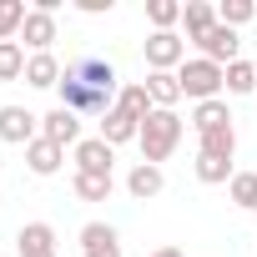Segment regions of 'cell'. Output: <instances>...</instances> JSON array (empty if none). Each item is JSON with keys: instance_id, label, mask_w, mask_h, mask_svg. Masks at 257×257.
Returning a JSON list of instances; mask_svg holds the SVG:
<instances>
[{"instance_id": "cell-1", "label": "cell", "mask_w": 257, "mask_h": 257, "mask_svg": "<svg viewBox=\"0 0 257 257\" xmlns=\"http://www.w3.org/2000/svg\"><path fill=\"white\" fill-rule=\"evenodd\" d=\"M121 76H116V66L106 61V56H71L66 61V71H61V106L66 111H76V116H106L111 106H116V96H121Z\"/></svg>"}, {"instance_id": "cell-2", "label": "cell", "mask_w": 257, "mask_h": 257, "mask_svg": "<svg viewBox=\"0 0 257 257\" xmlns=\"http://www.w3.org/2000/svg\"><path fill=\"white\" fill-rule=\"evenodd\" d=\"M182 132H187V121L177 116V111H152L147 121H142V137H137V147H142V162H152V167H162L177 147H182Z\"/></svg>"}, {"instance_id": "cell-3", "label": "cell", "mask_w": 257, "mask_h": 257, "mask_svg": "<svg viewBox=\"0 0 257 257\" xmlns=\"http://www.w3.org/2000/svg\"><path fill=\"white\" fill-rule=\"evenodd\" d=\"M177 81H182V96H187L192 106H197V101H217V96L227 91V66H217V61H202V56H192V61H182Z\"/></svg>"}, {"instance_id": "cell-4", "label": "cell", "mask_w": 257, "mask_h": 257, "mask_svg": "<svg viewBox=\"0 0 257 257\" xmlns=\"http://www.w3.org/2000/svg\"><path fill=\"white\" fill-rule=\"evenodd\" d=\"M142 51H147V66H152V71H182V61H187V36H177V31H152Z\"/></svg>"}, {"instance_id": "cell-5", "label": "cell", "mask_w": 257, "mask_h": 257, "mask_svg": "<svg viewBox=\"0 0 257 257\" xmlns=\"http://www.w3.org/2000/svg\"><path fill=\"white\" fill-rule=\"evenodd\" d=\"M41 137V116L26 111V106H0V142L11 147H31Z\"/></svg>"}, {"instance_id": "cell-6", "label": "cell", "mask_w": 257, "mask_h": 257, "mask_svg": "<svg viewBox=\"0 0 257 257\" xmlns=\"http://www.w3.org/2000/svg\"><path fill=\"white\" fill-rule=\"evenodd\" d=\"M237 51H242V36H237V31H227L222 21L197 41V56H202V61H217V66H232V61H237Z\"/></svg>"}, {"instance_id": "cell-7", "label": "cell", "mask_w": 257, "mask_h": 257, "mask_svg": "<svg viewBox=\"0 0 257 257\" xmlns=\"http://www.w3.org/2000/svg\"><path fill=\"white\" fill-rule=\"evenodd\" d=\"M56 41H61L56 16H46V11H36V6H31V16H26V26H21V46H26L31 56H41V51H51Z\"/></svg>"}, {"instance_id": "cell-8", "label": "cell", "mask_w": 257, "mask_h": 257, "mask_svg": "<svg viewBox=\"0 0 257 257\" xmlns=\"http://www.w3.org/2000/svg\"><path fill=\"white\" fill-rule=\"evenodd\" d=\"M71 152H76V172H101V177H111V167H116V147L101 142V137H81Z\"/></svg>"}, {"instance_id": "cell-9", "label": "cell", "mask_w": 257, "mask_h": 257, "mask_svg": "<svg viewBox=\"0 0 257 257\" xmlns=\"http://www.w3.org/2000/svg\"><path fill=\"white\" fill-rule=\"evenodd\" d=\"M16 257H61L56 252V227L51 222H26L16 237Z\"/></svg>"}, {"instance_id": "cell-10", "label": "cell", "mask_w": 257, "mask_h": 257, "mask_svg": "<svg viewBox=\"0 0 257 257\" xmlns=\"http://www.w3.org/2000/svg\"><path fill=\"white\" fill-rule=\"evenodd\" d=\"M41 137H46V142H56V147H76V142H81V116H76V111H66V106L46 111V116H41Z\"/></svg>"}, {"instance_id": "cell-11", "label": "cell", "mask_w": 257, "mask_h": 257, "mask_svg": "<svg viewBox=\"0 0 257 257\" xmlns=\"http://www.w3.org/2000/svg\"><path fill=\"white\" fill-rule=\"evenodd\" d=\"M81 257H121V237L111 222H86L81 227Z\"/></svg>"}, {"instance_id": "cell-12", "label": "cell", "mask_w": 257, "mask_h": 257, "mask_svg": "<svg viewBox=\"0 0 257 257\" xmlns=\"http://www.w3.org/2000/svg\"><path fill=\"white\" fill-rule=\"evenodd\" d=\"M126 192H132L137 202H152V197H162V192H167V172H162V167H152V162H137L132 172H126Z\"/></svg>"}, {"instance_id": "cell-13", "label": "cell", "mask_w": 257, "mask_h": 257, "mask_svg": "<svg viewBox=\"0 0 257 257\" xmlns=\"http://www.w3.org/2000/svg\"><path fill=\"white\" fill-rule=\"evenodd\" d=\"M61 61H56V51H41V56H31L26 61V86H36V91H56L61 86Z\"/></svg>"}, {"instance_id": "cell-14", "label": "cell", "mask_w": 257, "mask_h": 257, "mask_svg": "<svg viewBox=\"0 0 257 257\" xmlns=\"http://www.w3.org/2000/svg\"><path fill=\"white\" fill-rule=\"evenodd\" d=\"M61 162H66V147H56V142H46V137H36V142L26 147V167H31L36 177H56Z\"/></svg>"}, {"instance_id": "cell-15", "label": "cell", "mask_w": 257, "mask_h": 257, "mask_svg": "<svg viewBox=\"0 0 257 257\" xmlns=\"http://www.w3.org/2000/svg\"><path fill=\"white\" fill-rule=\"evenodd\" d=\"M116 111H121V116H132V121L142 126V121L157 111V106H152V91H147V81H126V86H121V96H116Z\"/></svg>"}, {"instance_id": "cell-16", "label": "cell", "mask_w": 257, "mask_h": 257, "mask_svg": "<svg viewBox=\"0 0 257 257\" xmlns=\"http://www.w3.org/2000/svg\"><path fill=\"white\" fill-rule=\"evenodd\" d=\"M212 26H217V6H212V0H187V6H182V31H187L192 46H197Z\"/></svg>"}, {"instance_id": "cell-17", "label": "cell", "mask_w": 257, "mask_h": 257, "mask_svg": "<svg viewBox=\"0 0 257 257\" xmlns=\"http://www.w3.org/2000/svg\"><path fill=\"white\" fill-rule=\"evenodd\" d=\"M147 91H152V106H157V111H177V101H187L177 71H152V76H147Z\"/></svg>"}, {"instance_id": "cell-18", "label": "cell", "mask_w": 257, "mask_h": 257, "mask_svg": "<svg viewBox=\"0 0 257 257\" xmlns=\"http://www.w3.org/2000/svg\"><path fill=\"white\" fill-rule=\"evenodd\" d=\"M96 137H101V142H111V147H126V142H137V137H142V126L111 106V111L101 116V132H96Z\"/></svg>"}, {"instance_id": "cell-19", "label": "cell", "mask_w": 257, "mask_h": 257, "mask_svg": "<svg viewBox=\"0 0 257 257\" xmlns=\"http://www.w3.org/2000/svg\"><path fill=\"white\" fill-rule=\"evenodd\" d=\"M197 152H202V157H217V162H232V157H237V132H232V126L202 132V137H197Z\"/></svg>"}, {"instance_id": "cell-20", "label": "cell", "mask_w": 257, "mask_h": 257, "mask_svg": "<svg viewBox=\"0 0 257 257\" xmlns=\"http://www.w3.org/2000/svg\"><path fill=\"white\" fill-rule=\"evenodd\" d=\"M192 126H197V137H202V132H217V126H232L227 101H222V96H217V101H197V106H192Z\"/></svg>"}, {"instance_id": "cell-21", "label": "cell", "mask_w": 257, "mask_h": 257, "mask_svg": "<svg viewBox=\"0 0 257 257\" xmlns=\"http://www.w3.org/2000/svg\"><path fill=\"white\" fill-rule=\"evenodd\" d=\"M111 187H116V177H101V172H76V177H71V192H76L81 202H106Z\"/></svg>"}, {"instance_id": "cell-22", "label": "cell", "mask_w": 257, "mask_h": 257, "mask_svg": "<svg viewBox=\"0 0 257 257\" xmlns=\"http://www.w3.org/2000/svg\"><path fill=\"white\" fill-rule=\"evenodd\" d=\"M26 46L21 41H0V81H26Z\"/></svg>"}, {"instance_id": "cell-23", "label": "cell", "mask_w": 257, "mask_h": 257, "mask_svg": "<svg viewBox=\"0 0 257 257\" xmlns=\"http://www.w3.org/2000/svg\"><path fill=\"white\" fill-rule=\"evenodd\" d=\"M26 16H31V6H26V0H0V41H21Z\"/></svg>"}, {"instance_id": "cell-24", "label": "cell", "mask_w": 257, "mask_h": 257, "mask_svg": "<svg viewBox=\"0 0 257 257\" xmlns=\"http://www.w3.org/2000/svg\"><path fill=\"white\" fill-rule=\"evenodd\" d=\"M227 96H257V71H252V61H232L227 66Z\"/></svg>"}, {"instance_id": "cell-25", "label": "cell", "mask_w": 257, "mask_h": 257, "mask_svg": "<svg viewBox=\"0 0 257 257\" xmlns=\"http://www.w3.org/2000/svg\"><path fill=\"white\" fill-rule=\"evenodd\" d=\"M147 21L157 31H177L182 26V0H147Z\"/></svg>"}, {"instance_id": "cell-26", "label": "cell", "mask_w": 257, "mask_h": 257, "mask_svg": "<svg viewBox=\"0 0 257 257\" xmlns=\"http://www.w3.org/2000/svg\"><path fill=\"white\" fill-rule=\"evenodd\" d=\"M227 192H232V202H237L242 212H257V172H237V177L227 182Z\"/></svg>"}, {"instance_id": "cell-27", "label": "cell", "mask_w": 257, "mask_h": 257, "mask_svg": "<svg viewBox=\"0 0 257 257\" xmlns=\"http://www.w3.org/2000/svg\"><path fill=\"white\" fill-rule=\"evenodd\" d=\"M252 16H257V6H252V0H222V6H217V21H222L227 31H242Z\"/></svg>"}, {"instance_id": "cell-28", "label": "cell", "mask_w": 257, "mask_h": 257, "mask_svg": "<svg viewBox=\"0 0 257 257\" xmlns=\"http://www.w3.org/2000/svg\"><path fill=\"white\" fill-rule=\"evenodd\" d=\"M237 172H232V162H217V157H202L197 152V182H207V187H222V182H232Z\"/></svg>"}, {"instance_id": "cell-29", "label": "cell", "mask_w": 257, "mask_h": 257, "mask_svg": "<svg viewBox=\"0 0 257 257\" xmlns=\"http://www.w3.org/2000/svg\"><path fill=\"white\" fill-rule=\"evenodd\" d=\"M116 6V0H76V11H86V16H106Z\"/></svg>"}, {"instance_id": "cell-30", "label": "cell", "mask_w": 257, "mask_h": 257, "mask_svg": "<svg viewBox=\"0 0 257 257\" xmlns=\"http://www.w3.org/2000/svg\"><path fill=\"white\" fill-rule=\"evenodd\" d=\"M152 257H187V252H182V247H157Z\"/></svg>"}, {"instance_id": "cell-31", "label": "cell", "mask_w": 257, "mask_h": 257, "mask_svg": "<svg viewBox=\"0 0 257 257\" xmlns=\"http://www.w3.org/2000/svg\"><path fill=\"white\" fill-rule=\"evenodd\" d=\"M252 71H257V61H252Z\"/></svg>"}]
</instances>
